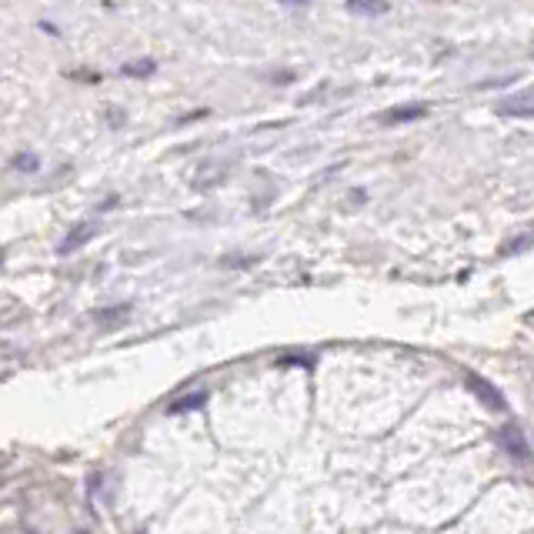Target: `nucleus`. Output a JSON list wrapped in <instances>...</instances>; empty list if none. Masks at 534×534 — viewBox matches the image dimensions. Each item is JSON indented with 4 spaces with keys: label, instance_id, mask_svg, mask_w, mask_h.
<instances>
[{
    "label": "nucleus",
    "instance_id": "6",
    "mask_svg": "<svg viewBox=\"0 0 534 534\" xmlns=\"http://www.w3.org/2000/svg\"><path fill=\"white\" fill-rule=\"evenodd\" d=\"M94 234H97V224H81V227H74V234L67 237V241L61 244V254H71V251H77V247L91 241Z\"/></svg>",
    "mask_w": 534,
    "mask_h": 534
},
{
    "label": "nucleus",
    "instance_id": "7",
    "mask_svg": "<svg viewBox=\"0 0 534 534\" xmlns=\"http://www.w3.org/2000/svg\"><path fill=\"white\" fill-rule=\"evenodd\" d=\"M204 401H207V394L204 391H197V394H187V398H181V401H174L171 408V414H181V411H197V408H204Z\"/></svg>",
    "mask_w": 534,
    "mask_h": 534
},
{
    "label": "nucleus",
    "instance_id": "10",
    "mask_svg": "<svg viewBox=\"0 0 534 534\" xmlns=\"http://www.w3.org/2000/svg\"><path fill=\"white\" fill-rule=\"evenodd\" d=\"M281 4H288V7H291V4H294V7H308V0H281Z\"/></svg>",
    "mask_w": 534,
    "mask_h": 534
},
{
    "label": "nucleus",
    "instance_id": "11",
    "mask_svg": "<svg viewBox=\"0 0 534 534\" xmlns=\"http://www.w3.org/2000/svg\"><path fill=\"white\" fill-rule=\"evenodd\" d=\"M4 257H7V254H4V251H0V264H4Z\"/></svg>",
    "mask_w": 534,
    "mask_h": 534
},
{
    "label": "nucleus",
    "instance_id": "9",
    "mask_svg": "<svg viewBox=\"0 0 534 534\" xmlns=\"http://www.w3.org/2000/svg\"><path fill=\"white\" fill-rule=\"evenodd\" d=\"M14 167H17V171H37V167H41V161H37L34 154H17L14 157Z\"/></svg>",
    "mask_w": 534,
    "mask_h": 534
},
{
    "label": "nucleus",
    "instance_id": "5",
    "mask_svg": "<svg viewBox=\"0 0 534 534\" xmlns=\"http://www.w3.org/2000/svg\"><path fill=\"white\" fill-rule=\"evenodd\" d=\"M344 7H348V14L358 17H381L391 11L388 0H344Z\"/></svg>",
    "mask_w": 534,
    "mask_h": 534
},
{
    "label": "nucleus",
    "instance_id": "3",
    "mask_svg": "<svg viewBox=\"0 0 534 534\" xmlns=\"http://www.w3.org/2000/svg\"><path fill=\"white\" fill-rule=\"evenodd\" d=\"M498 444L511 454L514 461H528L531 448H528V441H524L521 428H514V424H511V428H501V431H498Z\"/></svg>",
    "mask_w": 534,
    "mask_h": 534
},
{
    "label": "nucleus",
    "instance_id": "1",
    "mask_svg": "<svg viewBox=\"0 0 534 534\" xmlns=\"http://www.w3.org/2000/svg\"><path fill=\"white\" fill-rule=\"evenodd\" d=\"M468 388L478 394V398L488 404L491 411H508V401H504V394L494 388L491 381H484V378H478V374H468Z\"/></svg>",
    "mask_w": 534,
    "mask_h": 534
},
{
    "label": "nucleus",
    "instance_id": "2",
    "mask_svg": "<svg viewBox=\"0 0 534 534\" xmlns=\"http://www.w3.org/2000/svg\"><path fill=\"white\" fill-rule=\"evenodd\" d=\"M421 117H428V104H408V107H391V111H384V114L378 117V124L398 127V124L421 121Z\"/></svg>",
    "mask_w": 534,
    "mask_h": 534
},
{
    "label": "nucleus",
    "instance_id": "8",
    "mask_svg": "<svg viewBox=\"0 0 534 534\" xmlns=\"http://www.w3.org/2000/svg\"><path fill=\"white\" fill-rule=\"evenodd\" d=\"M154 71H157V64L151 61V57H147V61H131V64L121 67L124 77H151Z\"/></svg>",
    "mask_w": 534,
    "mask_h": 534
},
{
    "label": "nucleus",
    "instance_id": "4",
    "mask_svg": "<svg viewBox=\"0 0 534 534\" xmlns=\"http://www.w3.org/2000/svg\"><path fill=\"white\" fill-rule=\"evenodd\" d=\"M498 114L501 117H528L534 114V97H531V91H521V94H514V97H508L504 104H498Z\"/></svg>",
    "mask_w": 534,
    "mask_h": 534
}]
</instances>
